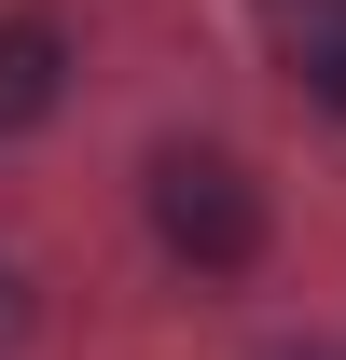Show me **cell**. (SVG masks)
<instances>
[{
    "instance_id": "277c9868",
    "label": "cell",
    "mask_w": 346,
    "mask_h": 360,
    "mask_svg": "<svg viewBox=\"0 0 346 360\" xmlns=\"http://www.w3.org/2000/svg\"><path fill=\"white\" fill-rule=\"evenodd\" d=\"M28 333H42V277H28V264H14V250H0V360L28 347Z\"/></svg>"
},
{
    "instance_id": "3957f363",
    "label": "cell",
    "mask_w": 346,
    "mask_h": 360,
    "mask_svg": "<svg viewBox=\"0 0 346 360\" xmlns=\"http://www.w3.org/2000/svg\"><path fill=\"white\" fill-rule=\"evenodd\" d=\"M277 42H291V84L346 111V0H277Z\"/></svg>"
},
{
    "instance_id": "7a4b0ae2",
    "label": "cell",
    "mask_w": 346,
    "mask_h": 360,
    "mask_svg": "<svg viewBox=\"0 0 346 360\" xmlns=\"http://www.w3.org/2000/svg\"><path fill=\"white\" fill-rule=\"evenodd\" d=\"M70 14H0V139H28V125H56V97H70Z\"/></svg>"
},
{
    "instance_id": "6da1fadb",
    "label": "cell",
    "mask_w": 346,
    "mask_h": 360,
    "mask_svg": "<svg viewBox=\"0 0 346 360\" xmlns=\"http://www.w3.org/2000/svg\"><path fill=\"white\" fill-rule=\"evenodd\" d=\"M139 208H153V250L180 277H250L263 264V180L222 153V139H167L139 167Z\"/></svg>"
},
{
    "instance_id": "5b68a950",
    "label": "cell",
    "mask_w": 346,
    "mask_h": 360,
    "mask_svg": "<svg viewBox=\"0 0 346 360\" xmlns=\"http://www.w3.org/2000/svg\"><path fill=\"white\" fill-rule=\"evenodd\" d=\"M263 360H346V333H277Z\"/></svg>"
}]
</instances>
